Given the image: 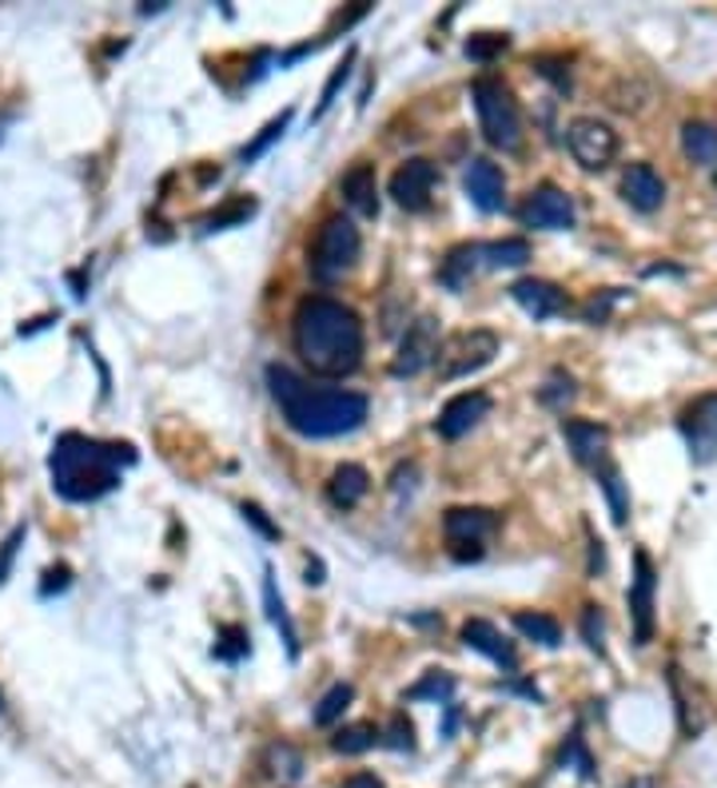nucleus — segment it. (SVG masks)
Masks as SVG:
<instances>
[{
	"label": "nucleus",
	"mask_w": 717,
	"mask_h": 788,
	"mask_svg": "<svg viewBox=\"0 0 717 788\" xmlns=\"http://www.w3.org/2000/svg\"><path fill=\"white\" fill-rule=\"evenodd\" d=\"M0 709H4V701H0Z\"/></svg>",
	"instance_id": "42"
},
{
	"label": "nucleus",
	"mask_w": 717,
	"mask_h": 788,
	"mask_svg": "<svg viewBox=\"0 0 717 788\" xmlns=\"http://www.w3.org/2000/svg\"><path fill=\"white\" fill-rule=\"evenodd\" d=\"M621 200L630 203L634 211H658L666 203V180H661L658 171L650 163H630L626 176H621Z\"/></svg>",
	"instance_id": "17"
},
{
	"label": "nucleus",
	"mask_w": 717,
	"mask_h": 788,
	"mask_svg": "<svg viewBox=\"0 0 717 788\" xmlns=\"http://www.w3.org/2000/svg\"><path fill=\"white\" fill-rule=\"evenodd\" d=\"M566 148H570V156L586 171H603L618 156V132L606 120H598V116H578L566 128Z\"/></svg>",
	"instance_id": "7"
},
{
	"label": "nucleus",
	"mask_w": 717,
	"mask_h": 788,
	"mask_svg": "<svg viewBox=\"0 0 717 788\" xmlns=\"http://www.w3.org/2000/svg\"><path fill=\"white\" fill-rule=\"evenodd\" d=\"M495 355H498V335L495 331L475 327V331L450 335V339L442 342V351H439V379L442 382L467 379V375L482 371Z\"/></svg>",
	"instance_id": "6"
},
{
	"label": "nucleus",
	"mask_w": 717,
	"mask_h": 788,
	"mask_svg": "<svg viewBox=\"0 0 717 788\" xmlns=\"http://www.w3.org/2000/svg\"><path fill=\"white\" fill-rule=\"evenodd\" d=\"M462 641H467V649H475V654L490 657V661L502 665V669H510V674H515V669H518V654H515V646H510L507 637L498 634V629L490 626V621H482V618L467 621V626H462Z\"/></svg>",
	"instance_id": "19"
},
{
	"label": "nucleus",
	"mask_w": 717,
	"mask_h": 788,
	"mask_svg": "<svg viewBox=\"0 0 717 788\" xmlns=\"http://www.w3.org/2000/svg\"><path fill=\"white\" fill-rule=\"evenodd\" d=\"M621 788H658V785H654L650 777H634V780H626Z\"/></svg>",
	"instance_id": "41"
},
{
	"label": "nucleus",
	"mask_w": 717,
	"mask_h": 788,
	"mask_svg": "<svg viewBox=\"0 0 717 788\" xmlns=\"http://www.w3.org/2000/svg\"><path fill=\"white\" fill-rule=\"evenodd\" d=\"M566 447L582 466H594V470H606L610 466V430L598 427V422H586V418H566L562 422Z\"/></svg>",
	"instance_id": "15"
},
{
	"label": "nucleus",
	"mask_w": 717,
	"mask_h": 788,
	"mask_svg": "<svg viewBox=\"0 0 717 788\" xmlns=\"http://www.w3.org/2000/svg\"><path fill=\"white\" fill-rule=\"evenodd\" d=\"M343 788H387L375 772H355V777L343 780Z\"/></svg>",
	"instance_id": "39"
},
{
	"label": "nucleus",
	"mask_w": 717,
	"mask_h": 788,
	"mask_svg": "<svg viewBox=\"0 0 717 788\" xmlns=\"http://www.w3.org/2000/svg\"><path fill=\"white\" fill-rule=\"evenodd\" d=\"M634 586H630V618H634V641L650 646L654 641V589H658V573H654L650 553H634Z\"/></svg>",
	"instance_id": "12"
},
{
	"label": "nucleus",
	"mask_w": 717,
	"mask_h": 788,
	"mask_svg": "<svg viewBox=\"0 0 717 788\" xmlns=\"http://www.w3.org/2000/svg\"><path fill=\"white\" fill-rule=\"evenodd\" d=\"M120 462H132L128 447H108L84 435H64L52 450V486L68 502H96L120 486Z\"/></svg>",
	"instance_id": "3"
},
{
	"label": "nucleus",
	"mask_w": 717,
	"mask_h": 788,
	"mask_svg": "<svg viewBox=\"0 0 717 788\" xmlns=\"http://www.w3.org/2000/svg\"><path fill=\"white\" fill-rule=\"evenodd\" d=\"M681 152L698 168H717V128L706 124V120H689L681 128Z\"/></svg>",
	"instance_id": "22"
},
{
	"label": "nucleus",
	"mask_w": 717,
	"mask_h": 788,
	"mask_svg": "<svg viewBox=\"0 0 717 788\" xmlns=\"http://www.w3.org/2000/svg\"><path fill=\"white\" fill-rule=\"evenodd\" d=\"M268 387L283 410L287 427L303 438H339L351 435L367 422L371 402L359 390H331V387H307L296 371L287 367H268Z\"/></svg>",
	"instance_id": "2"
},
{
	"label": "nucleus",
	"mask_w": 717,
	"mask_h": 788,
	"mask_svg": "<svg viewBox=\"0 0 717 788\" xmlns=\"http://www.w3.org/2000/svg\"><path fill=\"white\" fill-rule=\"evenodd\" d=\"M375 745H379V729H375L371 721L347 725V729H339V732L331 737V749H335V752H343V757L367 752V749H375Z\"/></svg>",
	"instance_id": "26"
},
{
	"label": "nucleus",
	"mask_w": 717,
	"mask_h": 788,
	"mask_svg": "<svg viewBox=\"0 0 717 788\" xmlns=\"http://www.w3.org/2000/svg\"><path fill=\"white\" fill-rule=\"evenodd\" d=\"M291 342L311 375L343 379L364 362V323L331 295H307L291 315Z\"/></svg>",
	"instance_id": "1"
},
{
	"label": "nucleus",
	"mask_w": 717,
	"mask_h": 788,
	"mask_svg": "<svg viewBox=\"0 0 717 788\" xmlns=\"http://www.w3.org/2000/svg\"><path fill=\"white\" fill-rule=\"evenodd\" d=\"M462 188H467L470 203H475L478 211H502L507 208V180H502L498 163L482 160V156L467 163V171H462Z\"/></svg>",
	"instance_id": "16"
},
{
	"label": "nucleus",
	"mask_w": 717,
	"mask_h": 788,
	"mask_svg": "<svg viewBox=\"0 0 717 788\" xmlns=\"http://www.w3.org/2000/svg\"><path fill=\"white\" fill-rule=\"evenodd\" d=\"M287 124H291V108H287V112H279V116H276V120H271V124H268V128H263V132H259V136H256V140H251V143H248V148H243V152H239V156H243V163L259 160V156L268 152L271 143H276V140H279V136H283V132H287Z\"/></svg>",
	"instance_id": "28"
},
{
	"label": "nucleus",
	"mask_w": 717,
	"mask_h": 788,
	"mask_svg": "<svg viewBox=\"0 0 717 788\" xmlns=\"http://www.w3.org/2000/svg\"><path fill=\"white\" fill-rule=\"evenodd\" d=\"M510 37H495V32H482V37H470L467 40V57L470 60H490L498 52H507Z\"/></svg>",
	"instance_id": "32"
},
{
	"label": "nucleus",
	"mask_w": 717,
	"mask_h": 788,
	"mask_svg": "<svg viewBox=\"0 0 717 788\" xmlns=\"http://www.w3.org/2000/svg\"><path fill=\"white\" fill-rule=\"evenodd\" d=\"M339 191H343V200L351 211H359V216H379V180H375L371 163L347 168L343 180H339Z\"/></svg>",
	"instance_id": "20"
},
{
	"label": "nucleus",
	"mask_w": 717,
	"mask_h": 788,
	"mask_svg": "<svg viewBox=\"0 0 717 788\" xmlns=\"http://www.w3.org/2000/svg\"><path fill=\"white\" fill-rule=\"evenodd\" d=\"M251 211H256V203H251V200H231L228 208L211 211V216L203 219V231H220V228H231V223H239V219H248Z\"/></svg>",
	"instance_id": "30"
},
{
	"label": "nucleus",
	"mask_w": 717,
	"mask_h": 788,
	"mask_svg": "<svg viewBox=\"0 0 717 788\" xmlns=\"http://www.w3.org/2000/svg\"><path fill=\"white\" fill-rule=\"evenodd\" d=\"M359 251H364V239H359V228L351 219L327 216L316 243H311V276L319 283H339L359 263Z\"/></svg>",
	"instance_id": "5"
},
{
	"label": "nucleus",
	"mask_w": 717,
	"mask_h": 788,
	"mask_svg": "<svg viewBox=\"0 0 717 788\" xmlns=\"http://www.w3.org/2000/svg\"><path fill=\"white\" fill-rule=\"evenodd\" d=\"M263 606H268L271 626H276L279 634H283L287 654L296 657V654H299V634H296V626H291V614H287L283 598H279V589H276V578H271V570H263Z\"/></svg>",
	"instance_id": "24"
},
{
	"label": "nucleus",
	"mask_w": 717,
	"mask_h": 788,
	"mask_svg": "<svg viewBox=\"0 0 717 788\" xmlns=\"http://www.w3.org/2000/svg\"><path fill=\"white\" fill-rule=\"evenodd\" d=\"M351 64H355V52H347V60L339 68L331 72V80H327V88H323V96H319V108H316V116H323L327 108L335 104V96H339V88L347 84V77H351Z\"/></svg>",
	"instance_id": "33"
},
{
	"label": "nucleus",
	"mask_w": 717,
	"mask_h": 788,
	"mask_svg": "<svg viewBox=\"0 0 717 788\" xmlns=\"http://www.w3.org/2000/svg\"><path fill=\"white\" fill-rule=\"evenodd\" d=\"M268 765H271V772H276L279 780H299L303 777V757H299L291 745H271Z\"/></svg>",
	"instance_id": "29"
},
{
	"label": "nucleus",
	"mask_w": 717,
	"mask_h": 788,
	"mask_svg": "<svg viewBox=\"0 0 717 788\" xmlns=\"http://www.w3.org/2000/svg\"><path fill=\"white\" fill-rule=\"evenodd\" d=\"M367 486H371V478H367L364 466L355 462H343L331 470V482H327V498H331L335 510H355V506L364 502Z\"/></svg>",
	"instance_id": "21"
},
{
	"label": "nucleus",
	"mask_w": 717,
	"mask_h": 788,
	"mask_svg": "<svg viewBox=\"0 0 717 788\" xmlns=\"http://www.w3.org/2000/svg\"><path fill=\"white\" fill-rule=\"evenodd\" d=\"M510 299H515L530 319H555V315L566 311V291L550 283V279H518V283L510 287Z\"/></svg>",
	"instance_id": "18"
},
{
	"label": "nucleus",
	"mask_w": 717,
	"mask_h": 788,
	"mask_svg": "<svg viewBox=\"0 0 717 788\" xmlns=\"http://www.w3.org/2000/svg\"><path fill=\"white\" fill-rule=\"evenodd\" d=\"M603 490H606V498H610L614 522L626 526V513H630V506H626V495H621V478H618V470H614V466H606V470H603Z\"/></svg>",
	"instance_id": "31"
},
{
	"label": "nucleus",
	"mask_w": 717,
	"mask_h": 788,
	"mask_svg": "<svg viewBox=\"0 0 717 788\" xmlns=\"http://www.w3.org/2000/svg\"><path fill=\"white\" fill-rule=\"evenodd\" d=\"M582 637H586V646H590L594 654H603V649H606L603 614H598V606H586V609H582Z\"/></svg>",
	"instance_id": "34"
},
{
	"label": "nucleus",
	"mask_w": 717,
	"mask_h": 788,
	"mask_svg": "<svg viewBox=\"0 0 717 788\" xmlns=\"http://www.w3.org/2000/svg\"><path fill=\"white\" fill-rule=\"evenodd\" d=\"M243 518H248V522L256 526V530L263 533V538H279V526H271L268 518H263V510H259V506L243 502Z\"/></svg>",
	"instance_id": "37"
},
{
	"label": "nucleus",
	"mask_w": 717,
	"mask_h": 788,
	"mask_svg": "<svg viewBox=\"0 0 717 788\" xmlns=\"http://www.w3.org/2000/svg\"><path fill=\"white\" fill-rule=\"evenodd\" d=\"M530 259V243L526 239H495V243H478V263L490 271L502 267H522Z\"/></svg>",
	"instance_id": "23"
},
{
	"label": "nucleus",
	"mask_w": 717,
	"mask_h": 788,
	"mask_svg": "<svg viewBox=\"0 0 717 788\" xmlns=\"http://www.w3.org/2000/svg\"><path fill=\"white\" fill-rule=\"evenodd\" d=\"M522 219H526V228L566 231L574 228V200L562 188H555V183H538V188L530 191V200H526Z\"/></svg>",
	"instance_id": "11"
},
{
	"label": "nucleus",
	"mask_w": 717,
	"mask_h": 788,
	"mask_svg": "<svg viewBox=\"0 0 717 788\" xmlns=\"http://www.w3.org/2000/svg\"><path fill=\"white\" fill-rule=\"evenodd\" d=\"M351 701H355V689L347 681H339V685H331L323 694V701L316 705V725L319 729H327V725H335L339 717H343L347 709H351Z\"/></svg>",
	"instance_id": "27"
},
{
	"label": "nucleus",
	"mask_w": 717,
	"mask_h": 788,
	"mask_svg": "<svg viewBox=\"0 0 717 788\" xmlns=\"http://www.w3.org/2000/svg\"><path fill=\"white\" fill-rule=\"evenodd\" d=\"M439 351H442L439 319H435V315H422V319H415V323L407 327V335H402L391 371L399 375V379L419 375V371H427L430 362H439Z\"/></svg>",
	"instance_id": "10"
},
{
	"label": "nucleus",
	"mask_w": 717,
	"mask_h": 788,
	"mask_svg": "<svg viewBox=\"0 0 717 788\" xmlns=\"http://www.w3.org/2000/svg\"><path fill=\"white\" fill-rule=\"evenodd\" d=\"M427 694H450V677H439V674H430L422 685H415L411 689V697H427Z\"/></svg>",
	"instance_id": "38"
},
{
	"label": "nucleus",
	"mask_w": 717,
	"mask_h": 788,
	"mask_svg": "<svg viewBox=\"0 0 717 788\" xmlns=\"http://www.w3.org/2000/svg\"><path fill=\"white\" fill-rule=\"evenodd\" d=\"M681 438H686L694 466H709L717 458V390L694 399L678 418Z\"/></svg>",
	"instance_id": "9"
},
{
	"label": "nucleus",
	"mask_w": 717,
	"mask_h": 788,
	"mask_svg": "<svg viewBox=\"0 0 717 788\" xmlns=\"http://www.w3.org/2000/svg\"><path fill=\"white\" fill-rule=\"evenodd\" d=\"M395 745H399V749H411V725L395 721Z\"/></svg>",
	"instance_id": "40"
},
{
	"label": "nucleus",
	"mask_w": 717,
	"mask_h": 788,
	"mask_svg": "<svg viewBox=\"0 0 717 788\" xmlns=\"http://www.w3.org/2000/svg\"><path fill=\"white\" fill-rule=\"evenodd\" d=\"M574 399V379L570 375H550V382H546V390H542V402H550V407H562V402H570Z\"/></svg>",
	"instance_id": "35"
},
{
	"label": "nucleus",
	"mask_w": 717,
	"mask_h": 788,
	"mask_svg": "<svg viewBox=\"0 0 717 788\" xmlns=\"http://www.w3.org/2000/svg\"><path fill=\"white\" fill-rule=\"evenodd\" d=\"M470 96H475V112L487 143H495L502 152H518L522 148V116H518V104L507 92V84L495 77H482L475 80Z\"/></svg>",
	"instance_id": "4"
},
{
	"label": "nucleus",
	"mask_w": 717,
	"mask_h": 788,
	"mask_svg": "<svg viewBox=\"0 0 717 788\" xmlns=\"http://www.w3.org/2000/svg\"><path fill=\"white\" fill-rule=\"evenodd\" d=\"M562 757L566 760H578V772H582V777H594V760H590V752L582 749V741H578V737H570V741H566Z\"/></svg>",
	"instance_id": "36"
},
{
	"label": "nucleus",
	"mask_w": 717,
	"mask_h": 788,
	"mask_svg": "<svg viewBox=\"0 0 717 788\" xmlns=\"http://www.w3.org/2000/svg\"><path fill=\"white\" fill-rule=\"evenodd\" d=\"M495 530H498V513L482 510V506H455V510H447V518H442V533H447L450 553L459 561L482 558V541Z\"/></svg>",
	"instance_id": "8"
},
{
	"label": "nucleus",
	"mask_w": 717,
	"mask_h": 788,
	"mask_svg": "<svg viewBox=\"0 0 717 788\" xmlns=\"http://www.w3.org/2000/svg\"><path fill=\"white\" fill-rule=\"evenodd\" d=\"M435 183H439V168L430 160H407L399 163V171L391 176V196L399 208L407 211H427L430 196H435Z\"/></svg>",
	"instance_id": "13"
},
{
	"label": "nucleus",
	"mask_w": 717,
	"mask_h": 788,
	"mask_svg": "<svg viewBox=\"0 0 717 788\" xmlns=\"http://www.w3.org/2000/svg\"><path fill=\"white\" fill-rule=\"evenodd\" d=\"M515 629L526 641H538V646L546 649L562 646V626H558L550 614H530V609H522V614H515Z\"/></svg>",
	"instance_id": "25"
},
{
	"label": "nucleus",
	"mask_w": 717,
	"mask_h": 788,
	"mask_svg": "<svg viewBox=\"0 0 717 788\" xmlns=\"http://www.w3.org/2000/svg\"><path fill=\"white\" fill-rule=\"evenodd\" d=\"M487 415H490V395H482V390H462V395H455V399L439 410L435 430L455 442V438L470 435V430H475Z\"/></svg>",
	"instance_id": "14"
}]
</instances>
